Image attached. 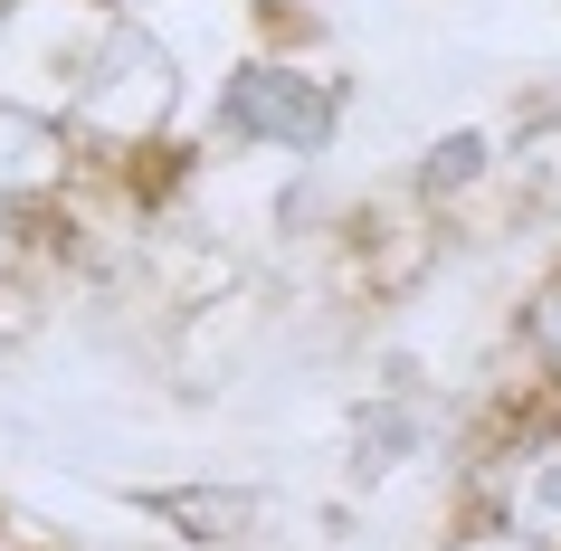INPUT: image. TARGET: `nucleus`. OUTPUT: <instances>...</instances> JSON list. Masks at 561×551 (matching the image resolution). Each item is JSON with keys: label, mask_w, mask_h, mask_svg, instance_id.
Returning <instances> with one entry per match:
<instances>
[{"label": "nucleus", "mask_w": 561, "mask_h": 551, "mask_svg": "<svg viewBox=\"0 0 561 551\" xmlns=\"http://www.w3.org/2000/svg\"><path fill=\"white\" fill-rule=\"evenodd\" d=\"M181 105H191V77H181V58L162 48V30H152L144 10H115V20L87 38V58H77L67 134L87 144V162H144V152L181 124Z\"/></svg>", "instance_id": "f257e3e1"}, {"label": "nucleus", "mask_w": 561, "mask_h": 551, "mask_svg": "<svg viewBox=\"0 0 561 551\" xmlns=\"http://www.w3.org/2000/svg\"><path fill=\"white\" fill-rule=\"evenodd\" d=\"M343 77L296 58H238L209 95V144L229 152H276V162H314V152L343 134Z\"/></svg>", "instance_id": "f03ea898"}, {"label": "nucleus", "mask_w": 561, "mask_h": 551, "mask_svg": "<svg viewBox=\"0 0 561 551\" xmlns=\"http://www.w3.org/2000/svg\"><path fill=\"white\" fill-rule=\"evenodd\" d=\"M467 514H495L504 532L561 551V409L542 418H514V428L476 457L467 475Z\"/></svg>", "instance_id": "7ed1b4c3"}, {"label": "nucleus", "mask_w": 561, "mask_h": 551, "mask_svg": "<svg viewBox=\"0 0 561 551\" xmlns=\"http://www.w3.org/2000/svg\"><path fill=\"white\" fill-rule=\"evenodd\" d=\"M87 181V144L67 134L58 105H30V95H0V200L10 209H58L67 191Z\"/></svg>", "instance_id": "20e7f679"}, {"label": "nucleus", "mask_w": 561, "mask_h": 551, "mask_svg": "<svg viewBox=\"0 0 561 551\" xmlns=\"http://www.w3.org/2000/svg\"><path fill=\"white\" fill-rule=\"evenodd\" d=\"M428 409L410 400V390H381V400H362L353 418V475H400L410 457H428Z\"/></svg>", "instance_id": "39448f33"}, {"label": "nucleus", "mask_w": 561, "mask_h": 551, "mask_svg": "<svg viewBox=\"0 0 561 551\" xmlns=\"http://www.w3.org/2000/svg\"><path fill=\"white\" fill-rule=\"evenodd\" d=\"M495 162H504V152H495V134H485V124H447L438 144L410 162V191H419L428 209H457L476 181H495Z\"/></svg>", "instance_id": "423d86ee"}, {"label": "nucleus", "mask_w": 561, "mask_h": 551, "mask_svg": "<svg viewBox=\"0 0 561 551\" xmlns=\"http://www.w3.org/2000/svg\"><path fill=\"white\" fill-rule=\"evenodd\" d=\"M514 343H524L533 380H542V400L561 409V266L542 276V286L524 295V314H514Z\"/></svg>", "instance_id": "0eeeda50"}, {"label": "nucleus", "mask_w": 561, "mask_h": 551, "mask_svg": "<svg viewBox=\"0 0 561 551\" xmlns=\"http://www.w3.org/2000/svg\"><path fill=\"white\" fill-rule=\"evenodd\" d=\"M438 551H542V542H524V532H504L495 514H457L438 532Z\"/></svg>", "instance_id": "6e6552de"}, {"label": "nucleus", "mask_w": 561, "mask_h": 551, "mask_svg": "<svg viewBox=\"0 0 561 551\" xmlns=\"http://www.w3.org/2000/svg\"><path fill=\"white\" fill-rule=\"evenodd\" d=\"M30 257H38V219L0 200V286H20V276H30Z\"/></svg>", "instance_id": "1a4fd4ad"}, {"label": "nucleus", "mask_w": 561, "mask_h": 551, "mask_svg": "<svg viewBox=\"0 0 561 551\" xmlns=\"http://www.w3.org/2000/svg\"><path fill=\"white\" fill-rule=\"evenodd\" d=\"M20 323H30V314H20V295H10V286H0V352H10V343H20Z\"/></svg>", "instance_id": "9d476101"}, {"label": "nucleus", "mask_w": 561, "mask_h": 551, "mask_svg": "<svg viewBox=\"0 0 561 551\" xmlns=\"http://www.w3.org/2000/svg\"><path fill=\"white\" fill-rule=\"evenodd\" d=\"M124 10H144V0H124Z\"/></svg>", "instance_id": "9b49d317"}]
</instances>
